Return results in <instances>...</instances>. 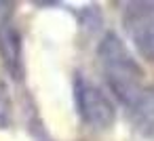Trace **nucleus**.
Listing matches in <instances>:
<instances>
[{
    "label": "nucleus",
    "mask_w": 154,
    "mask_h": 141,
    "mask_svg": "<svg viewBox=\"0 0 154 141\" xmlns=\"http://www.w3.org/2000/svg\"><path fill=\"white\" fill-rule=\"evenodd\" d=\"M97 59L108 88L125 107H129L133 99L146 88L141 65L116 32H108L101 38L97 46Z\"/></svg>",
    "instance_id": "f257e3e1"
},
{
    "label": "nucleus",
    "mask_w": 154,
    "mask_h": 141,
    "mask_svg": "<svg viewBox=\"0 0 154 141\" xmlns=\"http://www.w3.org/2000/svg\"><path fill=\"white\" fill-rule=\"evenodd\" d=\"M13 122V99L7 82L0 78V128H7Z\"/></svg>",
    "instance_id": "423d86ee"
},
{
    "label": "nucleus",
    "mask_w": 154,
    "mask_h": 141,
    "mask_svg": "<svg viewBox=\"0 0 154 141\" xmlns=\"http://www.w3.org/2000/svg\"><path fill=\"white\" fill-rule=\"evenodd\" d=\"M0 59L5 63V70L15 80H23L26 68H23L21 34H19V30L15 28V23L11 19L0 23Z\"/></svg>",
    "instance_id": "20e7f679"
},
{
    "label": "nucleus",
    "mask_w": 154,
    "mask_h": 141,
    "mask_svg": "<svg viewBox=\"0 0 154 141\" xmlns=\"http://www.w3.org/2000/svg\"><path fill=\"white\" fill-rule=\"evenodd\" d=\"M125 28L137 51L154 61V2H131L125 11Z\"/></svg>",
    "instance_id": "7ed1b4c3"
},
{
    "label": "nucleus",
    "mask_w": 154,
    "mask_h": 141,
    "mask_svg": "<svg viewBox=\"0 0 154 141\" xmlns=\"http://www.w3.org/2000/svg\"><path fill=\"white\" fill-rule=\"evenodd\" d=\"M74 101L85 124L97 130L110 128L114 124L116 120L114 103L95 82H91L89 78H82L80 74L74 78Z\"/></svg>",
    "instance_id": "f03ea898"
},
{
    "label": "nucleus",
    "mask_w": 154,
    "mask_h": 141,
    "mask_svg": "<svg viewBox=\"0 0 154 141\" xmlns=\"http://www.w3.org/2000/svg\"><path fill=\"white\" fill-rule=\"evenodd\" d=\"M127 110L135 128L148 137H154V88L146 86Z\"/></svg>",
    "instance_id": "39448f33"
},
{
    "label": "nucleus",
    "mask_w": 154,
    "mask_h": 141,
    "mask_svg": "<svg viewBox=\"0 0 154 141\" xmlns=\"http://www.w3.org/2000/svg\"><path fill=\"white\" fill-rule=\"evenodd\" d=\"M7 7H11V4H7V2H0V23H5V21H9L11 9H7Z\"/></svg>",
    "instance_id": "0eeeda50"
}]
</instances>
